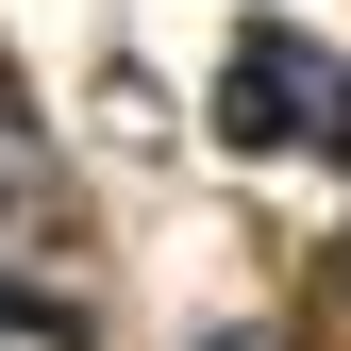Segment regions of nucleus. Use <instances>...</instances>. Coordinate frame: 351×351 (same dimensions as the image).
Here are the masks:
<instances>
[{"label": "nucleus", "instance_id": "obj_2", "mask_svg": "<svg viewBox=\"0 0 351 351\" xmlns=\"http://www.w3.org/2000/svg\"><path fill=\"white\" fill-rule=\"evenodd\" d=\"M285 84H301V51H268V34H251V51H234V101H285ZM318 134L351 151V84H318Z\"/></svg>", "mask_w": 351, "mask_h": 351}, {"label": "nucleus", "instance_id": "obj_1", "mask_svg": "<svg viewBox=\"0 0 351 351\" xmlns=\"http://www.w3.org/2000/svg\"><path fill=\"white\" fill-rule=\"evenodd\" d=\"M34 251H67V184H51V151L0 134V285H34Z\"/></svg>", "mask_w": 351, "mask_h": 351}, {"label": "nucleus", "instance_id": "obj_3", "mask_svg": "<svg viewBox=\"0 0 351 351\" xmlns=\"http://www.w3.org/2000/svg\"><path fill=\"white\" fill-rule=\"evenodd\" d=\"M0 351H84L67 301H34V285H0Z\"/></svg>", "mask_w": 351, "mask_h": 351}]
</instances>
